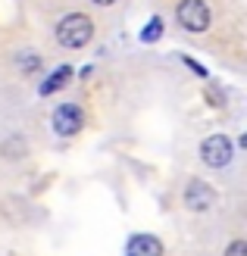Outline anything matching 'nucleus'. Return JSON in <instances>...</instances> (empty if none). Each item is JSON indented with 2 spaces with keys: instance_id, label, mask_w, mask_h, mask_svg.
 Here are the masks:
<instances>
[{
  "instance_id": "4",
  "label": "nucleus",
  "mask_w": 247,
  "mask_h": 256,
  "mask_svg": "<svg viewBox=\"0 0 247 256\" xmlns=\"http://www.w3.org/2000/svg\"><path fill=\"white\" fill-rule=\"evenodd\" d=\"M50 125H54V132L60 138H72V134H79L82 132V125H85V116H82V106H75V104H63L54 110V116H50Z\"/></svg>"
},
{
  "instance_id": "7",
  "label": "nucleus",
  "mask_w": 247,
  "mask_h": 256,
  "mask_svg": "<svg viewBox=\"0 0 247 256\" xmlns=\"http://www.w3.org/2000/svg\"><path fill=\"white\" fill-rule=\"evenodd\" d=\"M69 78H72V69H69V66H60V69H57L54 75H50V78H47L44 84H41V94L47 97V94H54V91H60V88L66 84Z\"/></svg>"
},
{
  "instance_id": "9",
  "label": "nucleus",
  "mask_w": 247,
  "mask_h": 256,
  "mask_svg": "<svg viewBox=\"0 0 247 256\" xmlns=\"http://www.w3.org/2000/svg\"><path fill=\"white\" fill-rule=\"evenodd\" d=\"M38 66H41L38 54H25V56H19V69H22V72H35Z\"/></svg>"
},
{
  "instance_id": "8",
  "label": "nucleus",
  "mask_w": 247,
  "mask_h": 256,
  "mask_svg": "<svg viewBox=\"0 0 247 256\" xmlns=\"http://www.w3.org/2000/svg\"><path fill=\"white\" fill-rule=\"evenodd\" d=\"M163 32V22L160 19H150V25H144V32H141V41H157Z\"/></svg>"
},
{
  "instance_id": "3",
  "label": "nucleus",
  "mask_w": 247,
  "mask_h": 256,
  "mask_svg": "<svg viewBox=\"0 0 247 256\" xmlns=\"http://www.w3.org/2000/svg\"><path fill=\"white\" fill-rule=\"evenodd\" d=\"M231 140L225 138V134H210L200 144V160L210 166V169H222V166H228L231 162Z\"/></svg>"
},
{
  "instance_id": "5",
  "label": "nucleus",
  "mask_w": 247,
  "mask_h": 256,
  "mask_svg": "<svg viewBox=\"0 0 247 256\" xmlns=\"http://www.w3.org/2000/svg\"><path fill=\"white\" fill-rule=\"evenodd\" d=\"M185 206L191 212H210L216 206V190L206 182H200V178H194V182H188V188H185Z\"/></svg>"
},
{
  "instance_id": "10",
  "label": "nucleus",
  "mask_w": 247,
  "mask_h": 256,
  "mask_svg": "<svg viewBox=\"0 0 247 256\" xmlns=\"http://www.w3.org/2000/svg\"><path fill=\"white\" fill-rule=\"evenodd\" d=\"M225 256H247V244L244 240H235V244L225 250Z\"/></svg>"
},
{
  "instance_id": "6",
  "label": "nucleus",
  "mask_w": 247,
  "mask_h": 256,
  "mask_svg": "<svg viewBox=\"0 0 247 256\" xmlns=\"http://www.w3.org/2000/svg\"><path fill=\"white\" fill-rule=\"evenodd\" d=\"M125 256H163V244L153 234H135L125 247Z\"/></svg>"
},
{
  "instance_id": "11",
  "label": "nucleus",
  "mask_w": 247,
  "mask_h": 256,
  "mask_svg": "<svg viewBox=\"0 0 247 256\" xmlns=\"http://www.w3.org/2000/svg\"><path fill=\"white\" fill-rule=\"evenodd\" d=\"M97 6H110V4H116V0H94Z\"/></svg>"
},
{
  "instance_id": "2",
  "label": "nucleus",
  "mask_w": 247,
  "mask_h": 256,
  "mask_svg": "<svg viewBox=\"0 0 247 256\" xmlns=\"http://www.w3.org/2000/svg\"><path fill=\"white\" fill-rule=\"evenodd\" d=\"M175 19L181 22V28L200 34V32L210 28V6L203 0H181L178 10H175Z\"/></svg>"
},
{
  "instance_id": "1",
  "label": "nucleus",
  "mask_w": 247,
  "mask_h": 256,
  "mask_svg": "<svg viewBox=\"0 0 247 256\" xmlns=\"http://www.w3.org/2000/svg\"><path fill=\"white\" fill-rule=\"evenodd\" d=\"M91 38H94V22L82 12H72V16H63L57 25V41L66 50H79L85 47Z\"/></svg>"
}]
</instances>
